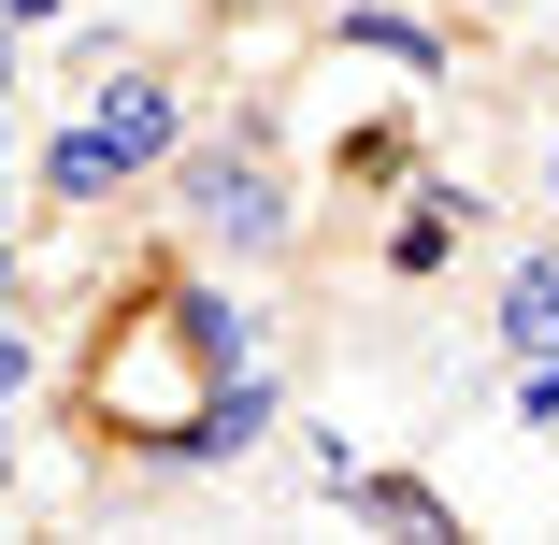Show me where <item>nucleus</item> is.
Instances as JSON below:
<instances>
[{
	"instance_id": "f03ea898",
	"label": "nucleus",
	"mask_w": 559,
	"mask_h": 545,
	"mask_svg": "<svg viewBox=\"0 0 559 545\" xmlns=\"http://www.w3.org/2000/svg\"><path fill=\"white\" fill-rule=\"evenodd\" d=\"M173 158H187V86H173L158 58H100V86L44 130L29 187H44V215H116V201H130L144 173H173Z\"/></svg>"
},
{
	"instance_id": "0eeeda50",
	"label": "nucleus",
	"mask_w": 559,
	"mask_h": 545,
	"mask_svg": "<svg viewBox=\"0 0 559 545\" xmlns=\"http://www.w3.org/2000/svg\"><path fill=\"white\" fill-rule=\"evenodd\" d=\"M273 416H287V402H273V359H245L230 388H215V416H201V474L259 460V446H273Z\"/></svg>"
},
{
	"instance_id": "9d476101",
	"label": "nucleus",
	"mask_w": 559,
	"mask_h": 545,
	"mask_svg": "<svg viewBox=\"0 0 559 545\" xmlns=\"http://www.w3.org/2000/svg\"><path fill=\"white\" fill-rule=\"evenodd\" d=\"M72 15V0H0V29H58Z\"/></svg>"
},
{
	"instance_id": "20e7f679",
	"label": "nucleus",
	"mask_w": 559,
	"mask_h": 545,
	"mask_svg": "<svg viewBox=\"0 0 559 545\" xmlns=\"http://www.w3.org/2000/svg\"><path fill=\"white\" fill-rule=\"evenodd\" d=\"M316 44H330V58H388L402 86H444V72H460V29L416 15V0H330Z\"/></svg>"
},
{
	"instance_id": "423d86ee",
	"label": "nucleus",
	"mask_w": 559,
	"mask_h": 545,
	"mask_svg": "<svg viewBox=\"0 0 559 545\" xmlns=\"http://www.w3.org/2000/svg\"><path fill=\"white\" fill-rule=\"evenodd\" d=\"M488 345H502V359H559V245H516V259H502Z\"/></svg>"
},
{
	"instance_id": "39448f33",
	"label": "nucleus",
	"mask_w": 559,
	"mask_h": 545,
	"mask_svg": "<svg viewBox=\"0 0 559 545\" xmlns=\"http://www.w3.org/2000/svg\"><path fill=\"white\" fill-rule=\"evenodd\" d=\"M460 245H474V187H388V230H373V259H388L402 287H430Z\"/></svg>"
},
{
	"instance_id": "6e6552de",
	"label": "nucleus",
	"mask_w": 559,
	"mask_h": 545,
	"mask_svg": "<svg viewBox=\"0 0 559 545\" xmlns=\"http://www.w3.org/2000/svg\"><path fill=\"white\" fill-rule=\"evenodd\" d=\"M330 502H345V517H388V531H460V517H444V488H430V474H388V460H359V474L330 488Z\"/></svg>"
},
{
	"instance_id": "f257e3e1",
	"label": "nucleus",
	"mask_w": 559,
	"mask_h": 545,
	"mask_svg": "<svg viewBox=\"0 0 559 545\" xmlns=\"http://www.w3.org/2000/svg\"><path fill=\"white\" fill-rule=\"evenodd\" d=\"M245 359H259V331L215 273H130L72 345V446L130 460V474H201V416Z\"/></svg>"
},
{
	"instance_id": "7ed1b4c3",
	"label": "nucleus",
	"mask_w": 559,
	"mask_h": 545,
	"mask_svg": "<svg viewBox=\"0 0 559 545\" xmlns=\"http://www.w3.org/2000/svg\"><path fill=\"white\" fill-rule=\"evenodd\" d=\"M173 215H187V245L201 259H230V273H273L287 245H301V187H287V158L259 144V130H187V158H173Z\"/></svg>"
},
{
	"instance_id": "1a4fd4ad",
	"label": "nucleus",
	"mask_w": 559,
	"mask_h": 545,
	"mask_svg": "<svg viewBox=\"0 0 559 545\" xmlns=\"http://www.w3.org/2000/svg\"><path fill=\"white\" fill-rule=\"evenodd\" d=\"M516 430H559V359H516Z\"/></svg>"
},
{
	"instance_id": "9b49d317",
	"label": "nucleus",
	"mask_w": 559,
	"mask_h": 545,
	"mask_svg": "<svg viewBox=\"0 0 559 545\" xmlns=\"http://www.w3.org/2000/svg\"><path fill=\"white\" fill-rule=\"evenodd\" d=\"M545 215H559V130H545Z\"/></svg>"
}]
</instances>
